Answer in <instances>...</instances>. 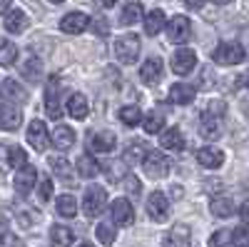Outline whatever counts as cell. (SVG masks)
I'll return each mask as SVG.
<instances>
[{
	"label": "cell",
	"mask_w": 249,
	"mask_h": 247,
	"mask_svg": "<svg viewBox=\"0 0 249 247\" xmlns=\"http://www.w3.org/2000/svg\"><path fill=\"white\" fill-rule=\"evenodd\" d=\"M140 165H142V170L147 172V177H155V180L167 177V175H170V170H172V160H170L167 155H162L160 150L147 152Z\"/></svg>",
	"instance_id": "obj_1"
},
{
	"label": "cell",
	"mask_w": 249,
	"mask_h": 247,
	"mask_svg": "<svg viewBox=\"0 0 249 247\" xmlns=\"http://www.w3.org/2000/svg\"><path fill=\"white\" fill-rule=\"evenodd\" d=\"M212 60H214L217 65H227V68L239 65L242 60H244V48H242L239 43L227 40V43H219V45L212 50Z\"/></svg>",
	"instance_id": "obj_2"
},
{
	"label": "cell",
	"mask_w": 249,
	"mask_h": 247,
	"mask_svg": "<svg viewBox=\"0 0 249 247\" xmlns=\"http://www.w3.org/2000/svg\"><path fill=\"white\" fill-rule=\"evenodd\" d=\"M115 55L122 65H132L137 63V55H140V38L137 35H122L115 40Z\"/></svg>",
	"instance_id": "obj_3"
},
{
	"label": "cell",
	"mask_w": 249,
	"mask_h": 247,
	"mask_svg": "<svg viewBox=\"0 0 249 247\" xmlns=\"http://www.w3.org/2000/svg\"><path fill=\"white\" fill-rule=\"evenodd\" d=\"M105 202H107V192L100 188V185H90L82 195V212L88 217H97L102 210H105Z\"/></svg>",
	"instance_id": "obj_4"
},
{
	"label": "cell",
	"mask_w": 249,
	"mask_h": 247,
	"mask_svg": "<svg viewBox=\"0 0 249 247\" xmlns=\"http://www.w3.org/2000/svg\"><path fill=\"white\" fill-rule=\"evenodd\" d=\"M167 38H170V43H187V40L192 38V23H190V18L175 15L170 23H167Z\"/></svg>",
	"instance_id": "obj_5"
},
{
	"label": "cell",
	"mask_w": 249,
	"mask_h": 247,
	"mask_svg": "<svg viewBox=\"0 0 249 247\" xmlns=\"http://www.w3.org/2000/svg\"><path fill=\"white\" fill-rule=\"evenodd\" d=\"M147 215L155 220V222H164L170 217V200H167V195L164 192H152L150 197H147Z\"/></svg>",
	"instance_id": "obj_6"
},
{
	"label": "cell",
	"mask_w": 249,
	"mask_h": 247,
	"mask_svg": "<svg viewBox=\"0 0 249 247\" xmlns=\"http://www.w3.org/2000/svg\"><path fill=\"white\" fill-rule=\"evenodd\" d=\"M28 142L33 145V150H37V152L48 150L50 135H48V128H45L43 120H33L30 125H28Z\"/></svg>",
	"instance_id": "obj_7"
},
{
	"label": "cell",
	"mask_w": 249,
	"mask_h": 247,
	"mask_svg": "<svg viewBox=\"0 0 249 247\" xmlns=\"http://www.w3.org/2000/svg\"><path fill=\"white\" fill-rule=\"evenodd\" d=\"M195 65H197L195 50H190V48H177L175 50V55H172V70L177 75H190L195 70Z\"/></svg>",
	"instance_id": "obj_8"
},
{
	"label": "cell",
	"mask_w": 249,
	"mask_h": 247,
	"mask_svg": "<svg viewBox=\"0 0 249 247\" xmlns=\"http://www.w3.org/2000/svg\"><path fill=\"white\" fill-rule=\"evenodd\" d=\"M45 110H48V117L57 120L60 117V80L57 75H53L45 85Z\"/></svg>",
	"instance_id": "obj_9"
},
{
	"label": "cell",
	"mask_w": 249,
	"mask_h": 247,
	"mask_svg": "<svg viewBox=\"0 0 249 247\" xmlns=\"http://www.w3.org/2000/svg\"><path fill=\"white\" fill-rule=\"evenodd\" d=\"M35 182H37V170L33 168V165H20L18 168V175H15V192L18 195H28L33 188H35Z\"/></svg>",
	"instance_id": "obj_10"
},
{
	"label": "cell",
	"mask_w": 249,
	"mask_h": 247,
	"mask_svg": "<svg viewBox=\"0 0 249 247\" xmlns=\"http://www.w3.org/2000/svg\"><path fill=\"white\" fill-rule=\"evenodd\" d=\"M110 212H112V222L120 225V228H130V225L135 222V210H132L130 200H124V197H117L112 202Z\"/></svg>",
	"instance_id": "obj_11"
},
{
	"label": "cell",
	"mask_w": 249,
	"mask_h": 247,
	"mask_svg": "<svg viewBox=\"0 0 249 247\" xmlns=\"http://www.w3.org/2000/svg\"><path fill=\"white\" fill-rule=\"evenodd\" d=\"M88 28H90V15H85V13H68L60 20V30L68 35H80Z\"/></svg>",
	"instance_id": "obj_12"
},
{
	"label": "cell",
	"mask_w": 249,
	"mask_h": 247,
	"mask_svg": "<svg viewBox=\"0 0 249 247\" xmlns=\"http://www.w3.org/2000/svg\"><path fill=\"white\" fill-rule=\"evenodd\" d=\"M162 247H192V232L187 225H175V228L162 237Z\"/></svg>",
	"instance_id": "obj_13"
},
{
	"label": "cell",
	"mask_w": 249,
	"mask_h": 247,
	"mask_svg": "<svg viewBox=\"0 0 249 247\" xmlns=\"http://www.w3.org/2000/svg\"><path fill=\"white\" fill-rule=\"evenodd\" d=\"M0 97H3L5 102H15V105H20V102L28 100V93H25V88L20 85L18 80L8 77V80L0 82Z\"/></svg>",
	"instance_id": "obj_14"
},
{
	"label": "cell",
	"mask_w": 249,
	"mask_h": 247,
	"mask_svg": "<svg viewBox=\"0 0 249 247\" xmlns=\"http://www.w3.org/2000/svg\"><path fill=\"white\" fill-rule=\"evenodd\" d=\"M90 148L95 152H102V155H107L117 148V137L112 130H97L92 137H90Z\"/></svg>",
	"instance_id": "obj_15"
},
{
	"label": "cell",
	"mask_w": 249,
	"mask_h": 247,
	"mask_svg": "<svg viewBox=\"0 0 249 247\" xmlns=\"http://www.w3.org/2000/svg\"><path fill=\"white\" fill-rule=\"evenodd\" d=\"M199 135L204 140H217L222 135V117L204 110V115L199 117Z\"/></svg>",
	"instance_id": "obj_16"
},
{
	"label": "cell",
	"mask_w": 249,
	"mask_h": 247,
	"mask_svg": "<svg viewBox=\"0 0 249 247\" xmlns=\"http://www.w3.org/2000/svg\"><path fill=\"white\" fill-rule=\"evenodd\" d=\"M195 85H190V82H175V85L170 88V102H175V105H190V102H195Z\"/></svg>",
	"instance_id": "obj_17"
},
{
	"label": "cell",
	"mask_w": 249,
	"mask_h": 247,
	"mask_svg": "<svg viewBox=\"0 0 249 247\" xmlns=\"http://www.w3.org/2000/svg\"><path fill=\"white\" fill-rule=\"evenodd\" d=\"M197 160H199L202 168L217 170V168H222V162H224V152L217 150V148H212V145H207V148H199L197 150Z\"/></svg>",
	"instance_id": "obj_18"
},
{
	"label": "cell",
	"mask_w": 249,
	"mask_h": 247,
	"mask_svg": "<svg viewBox=\"0 0 249 247\" xmlns=\"http://www.w3.org/2000/svg\"><path fill=\"white\" fill-rule=\"evenodd\" d=\"M140 77H142V82H147V85H155V82L162 77V60L160 57H147L140 68Z\"/></svg>",
	"instance_id": "obj_19"
},
{
	"label": "cell",
	"mask_w": 249,
	"mask_h": 247,
	"mask_svg": "<svg viewBox=\"0 0 249 247\" xmlns=\"http://www.w3.org/2000/svg\"><path fill=\"white\" fill-rule=\"evenodd\" d=\"M20 122H23V115H20V110L3 102V105H0V130H18Z\"/></svg>",
	"instance_id": "obj_20"
},
{
	"label": "cell",
	"mask_w": 249,
	"mask_h": 247,
	"mask_svg": "<svg viewBox=\"0 0 249 247\" xmlns=\"http://www.w3.org/2000/svg\"><path fill=\"white\" fill-rule=\"evenodd\" d=\"M68 113L75 117V120H85L90 115V102L82 93H72L70 100H68Z\"/></svg>",
	"instance_id": "obj_21"
},
{
	"label": "cell",
	"mask_w": 249,
	"mask_h": 247,
	"mask_svg": "<svg viewBox=\"0 0 249 247\" xmlns=\"http://www.w3.org/2000/svg\"><path fill=\"white\" fill-rule=\"evenodd\" d=\"M50 168H53V172L65 182V185H75L72 180V165L65 160V157H60V155H55V157H50Z\"/></svg>",
	"instance_id": "obj_22"
},
{
	"label": "cell",
	"mask_w": 249,
	"mask_h": 247,
	"mask_svg": "<svg viewBox=\"0 0 249 247\" xmlns=\"http://www.w3.org/2000/svg\"><path fill=\"white\" fill-rule=\"evenodd\" d=\"M53 145L57 148V150H70L72 148V142H75V133H72V128H68V125H57L55 128V133H53Z\"/></svg>",
	"instance_id": "obj_23"
},
{
	"label": "cell",
	"mask_w": 249,
	"mask_h": 247,
	"mask_svg": "<svg viewBox=\"0 0 249 247\" xmlns=\"http://www.w3.org/2000/svg\"><path fill=\"white\" fill-rule=\"evenodd\" d=\"M25 28H28V15H25L23 10H10V13L5 15V30H8V33L20 35Z\"/></svg>",
	"instance_id": "obj_24"
},
{
	"label": "cell",
	"mask_w": 249,
	"mask_h": 247,
	"mask_svg": "<svg viewBox=\"0 0 249 247\" xmlns=\"http://www.w3.org/2000/svg\"><path fill=\"white\" fill-rule=\"evenodd\" d=\"M144 155H147V148H144V142L135 140V142H130V145L124 148V152H122V162H127V165H140V162L144 160Z\"/></svg>",
	"instance_id": "obj_25"
},
{
	"label": "cell",
	"mask_w": 249,
	"mask_h": 247,
	"mask_svg": "<svg viewBox=\"0 0 249 247\" xmlns=\"http://www.w3.org/2000/svg\"><path fill=\"white\" fill-rule=\"evenodd\" d=\"M50 240H53V247H70L75 235L70 228H65V225H53L50 228Z\"/></svg>",
	"instance_id": "obj_26"
},
{
	"label": "cell",
	"mask_w": 249,
	"mask_h": 247,
	"mask_svg": "<svg viewBox=\"0 0 249 247\" xmlns=\"http://www.w3.org/2000/svg\"><path fill=\"white\" fill-rule=\"evenodd\" d=\"M160 145L164 150H184V137L177 128H170V130H164L162 137H160Z\"/></svg>",
	"instance_id": "obj_27"
},
{
	"label": "cell",
	"mask_w": 249,
	"mask_h": 247,
	"mask_svg": "<svg viewBox=\"0 0 249 247\" xmlns=\"http://www.w3.org/2000/svg\"><path fill=\"white\" fill-rule=\"evenodd\" d=\"M210 210H212L214 217H232L237 208H234V200L232 197H214L210 202Z\"/></svg>",
	"instance_id": "obj_28"
},
{
	"label": "cell",
	"mask_w": 249,
	"mask_h": 247,
	"mask_svg": "<svg viewBox=\"0 0 249 247\" xmlns=\"http://www.w3.org/2000/svg\"><path fill=\"white\" fill-rule=\"evenodd\" d=\"M140 20H142V5L137 3V0H132V3H127L122 8V13H120L122 25H135V23H140Z\"/></svg>",
	"instance_id": "obj_29"
},
{
	"label": "cell",
	"mask_w": 249,
	"mask_h": 247,
	"mask_svg": "<svg viewBox=\"0 0 249 247\" xmlns=\"http://www.w3.org/2000/svg\"><path fill=\"white\" fill-rule=\"evenodd\" d=\"M77 172H80L82 177L90 180V177H95V175L100 172V162H97L92 155H88V152L80 155V157H77Z\"/></svg>",
	"instance_id": "obj_30"
},
{
	"label": "cell",
	"mask_w": 249,
	"mask_h": 247,
	"mask_svg": "<svg viewBox=\"0 0 249 247\" xmlns=\"http://www.w3.org/2000/svg\"><path fill=\"white\" fill-rule=\"evenodd\" d=\"M15 60H18V48H15V43H10L8 38H0V65L10 68Z\"/></svg>",
	"instance_id": "obj_31"
},
{
	"label": "cell",
	"mask_w": 249,
	"mask_h": 247,
	"mask_svg": "<svg viewBox=\"0 0 249 247\" xmlns=\"http://www.w3.org/2000/svg\"><path fill=\"white\" fill-rule=\"evenodd\" d=\"M164 28V13L162 10H150L144 15V33L147 35H157Z\"/></svg>",
	"instance_id": "obj_32"
},
{
	"label": "cell",
	"mask_w": 249,
	"mask_h": 247,
	"mask_svg": "<svg viewBox=\"0 0 249 247\" xmlns=\"http://www.w3.org/2000/svg\"><path fill=\"white\" fill-rule=\"evenodd\" d=\"M55 210L62 217H75L77 215V200L72 195H60L57 202H55Z\"/></svg>",
	"instance_id": "obj_33"
},
{
	"label": "cell",
	"mask_w": 249,
	"mask_h": 247,
	"mask_svg": "<svg viewBox=\"0 0 249 247\" xmlns=\"http://www.w3.org/2000/svg\"><path fill=\"white\" fill-rule=\"evenodd\" d=\"M117 117H120L127 128H135V125H140V122H142V110H140L137 105H124V108H120Z\"/></svg>",
	"instance_id": "obj_34"
},
{
	"label": "cell",
	"mask_w": 249,
	"mask_h": 247,
	"mask_svg": "<svg viewBox=\"0 0 249 247\" xmlns=\"http://www.w3.org/2000/svg\"><path fill=\"white\" fill-rule=\"evenodd\" d=\"M142 125H144V130H147L150 135H155V133H160L162 125H164V115H162L160 110H152V113H147V115L142 117Z\"/></svg>",
	"instance_id": "obj_35"
},
{
	"label": "cell",
	"mask_w": 249,
	"mask_h": 247,
	"mask_svg": "<svg viewBox=\"0 0 249 247\" xmlns=\"http://www.w3.org/2000/svg\"><path fill=\"white\" fill-rule=\"evenodd\" d=\"M95 235H97V240L105 245V247H110L115 242V228H112V225H107V222H100L97 228H95Z\"/></svg>",
	"instance_id": "obj_36"
},
{
	"label": "cell",
	"mask_w": 249,
	"mask_h": 247,
	"mask_svg": "<svg viewBox=\"0 0 249 247\" xmlns=\"http://www.w3.org/2000/svg\"><path fill=\"white\" fill-rule=\"evenodd\" d=\"M40 65H43L40 60H35V57H28L25 63H23V75H25L30 82H37V80H40V75H43V73H40Z\"/></svg>",
	"instance_id": "obj_37"
},
{
	"label": "cell",
	"mask_w": 249,
	"mask_h": 247,
	"mask_svg": "<svg viewBox=\"0 0 249 247\" xmlns=\"http://www.w3.org/2000/svg\"><path fill=\"white\" fill-rule=\"evenodd\" d=\"M8 162H10V168H20V165L28 162V152L18 145H8Z\"/></svg>",
	"instance_id": "obj_38"
},
{
	"label": "cell",
	"mask_w": 249,
	"mask_h": 247,
	"mask_svg": "<svg viewBox=\"0 0 249 247\" xmlns=\"http://www.w3.org/2000/svg\"><path fill=\"white\" fill-rule=\"evenodd\" d=\"M230 242H232V247H249V228L244 225H239V228L230 235Z\"/></svg>",
	"instance_id": "obj_39"
},
{
	"label": "cell",
	"mask_w": 249,
	"mask_h": 247,
	"mask_svg": "<svg viewBox=\"0 0 249 247\" xmlns=\"http://www.w3.org/2000/svg\"><path fill=\"white\" fill-rule=\"evenodd\" d=\"M37 197L40 202H48L53 197V180L43 175V180H37Z\"/></svg>",
	"instance_id": "obj_40"
},
{
	"label": "cell",
	"mask_w": 249,
	"mask_h": 247,
	"mask_svg": "<svg viewBox=\"0 0 249 247\" xmlns=\"http://www.w3.org/2000/svg\"><path fill=\"white\" fill-rule=\"evenodd\" d=\"M90 25H92V30H95V35H110V20L107 18H90Z\"/></svg>",
	"instance_id": "obj_41"
},
{
	"label": "cell",
	"mask_w": 249,
	"mask_h": 247,
	"mask_svg": "<svg viewBox=\"0 0 249 247\" xmlns=\"http://www.w3.org/2000/svg\"><path fill=\"white\" fill-rule=\"evenodd\" d=\"M210 247H230V232H214L210 237Z\"/></svg>",
	"instance_id": "obj_42"
},
{
	"label": "cell",
	"mask_w": 249,
	"mask_h": 247,
	"mask_svg": "<svg viewBox=\"0 0 249 247\" xmlns=\"http://www.w3.org/2000/svg\"><path fill=\"white\" fill-rule=\"evenodd\" d=\"M224 110H227V105H224V102H219V100H212L210 108H207V113H212V115H217V117H222Z\"/></svg>",
	"instance_id": "obj_43"
},
{
	"label": "cell",
	"mask_w": 249,
	"mask_h": 247,
	"mask_svg": "<svg viewBox=\"0 0 249 247\" xmlns=\"http://www.w3.org/2000/svg\"><path fill=\"white\" fill-rule=\"evenodd\" d=\"M10 170V162H8V145H0V172Z\"/></svg>",
	"instance_id": "obj_44"
},
{
	"label": "cell",
	"mask_w": 249,
	"mask_h": 247,
	"mask_svg": "<svg viewBox=\"0 0 249 247\" xmlns=\"http://www.w3.org/2000/svg\"><path fill=\"white\" fill-rule=\"evenodd\" d=\"M124 182H127V190H130L132 195H137V192H140V182H137V177L127 175V180H124Z\"/></svg>",
	"instance_id": "obj_45"
},
{
	"label": "cell",
	"mask_w": 249,
	"mask_h": 247,
	"mask_svg": "<svg viewBox=\"0 0 249 247\" xmlns=\"http://www.w3.org/2000/svg\"><path fill=\"white\" fill-rule=\"evenodd\" d=\"M182 3L190 8V10H199V8L204 5V0H182Z\"/></svg>",
	"instance_id": "obj_46"
},
{
	"label": "cell",
	"mask_w": 249,
	"mask_h": 247,
	"mask_svg": "<svg viewBox=\"0 0 249 247\" xmlns=\"http://www.w3.org/2000/svg\"><path fill=\"white\" fill-rule=\"evenodd\" d=\"M239 215H242V220L249 225V200L247 202H242V208H239Z\"/></svg>",
	"instance_id": "obj_47"
},
{
	"label": "cell",
	"mask_w": 249,
	"mask_h": 247,
	"mask_svg": "<svg viewBox=\"0 0 249 247\" xmlns=\"http://www.w3.org/2000/svg\"><path fill=\"white\" fill-rule=\"evenodd\" d=\"M117 3V0H97V5H102V8H112Z\"/></svg>",
	"instance_id": "obj_48"
},
{
	"label": "cell",
	"mask_w": 249,
	"mask_h": 247,
	"mask_svg": "<svg viewBox=\"0 0 249 247\" xmlns=\"http://www.w3.org/2000/svg\"><path fill=\"white\" fill-rule=\"evenodd\" d=\"M10 3H13V0H0V13H8Z\"/></svg>",
	"instance_id": "obj_49"
},
{
	"label": "cell",
	"mask_w": 249,
	"mask_h": 247,
	"mask_svg": "<svg viewBox=\"0 0 249 247\" xmlns=\"http://www.w3.org/2000/svg\"><path fill=\"white\" fill-rule=\"evenodd\" d=\"M5 228H8V222H5L3 217H0V237H3V235H5Z\"/></svg>",
	"instance_id": "obj_50"
},
{
	"label": "cell",
	"mask_w": 249,
	"mask_h": 247,
	"mask_svg": "<svg viewBox=\"0 0 249 247\" xmlns=\"http://www.w3.org/2000/svg\"><path fill=\"white\" fill-rule=\"evenodd\" d=\"M212 3H217V5H230V3H234V0H212Z\"/></svg>",
	"instance_id": "obj_51"
},
{
	"label": "cell",
	"mask_w": 249,
	"mask_h": 247,
	"mask_svg": "<svg viewBox=\"0 0 249 247\" xmlns=\"http://www.w3.org/2000/svg\"><path fill=\"white\" fill-rule=\"evenodd\" d=\"M239 82H244V85H249V75H244V77H239Z\"/></svg>",
	"instance_id": "obj_52"
},
{
	"label": "cell",
	"mask_w": 249,
	"mask_h": 247,
	"mask_svg": "<svg viewBox=\"0 0 249 247\" xmlns=\"http://www.w3.org/2000/svg\"><path fill=\"white\" fill-rule=\"evenodd\" d=\"M50 3H53V5H60V3H65V0H50Z\"/></svg>",
	"instance_id": "obj_53"
},
{
	"label": "cell",
	"mask_w": 249,
	"mask_h": 247,
	"mask_svg": "<svg viewBox=\"0 0 249 247\" xmlns=\"http://www.w3.org/2000/svg\"><path fill=\"white\" fill-rule=\"evenodd\" d=\"M77 247H95V245H90V242H82V245H77Z\"/></svg>",
	"instance_id": "obj_54"
}]
</instances>
